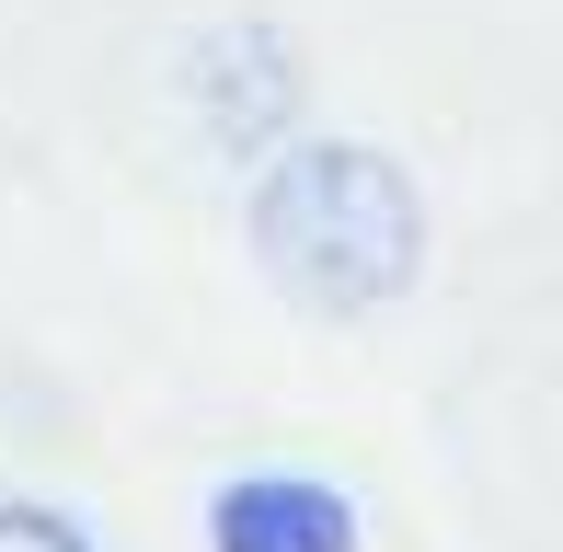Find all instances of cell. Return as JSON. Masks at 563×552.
<instances>
[{"instance_id": "6da1fadb", "label": "cell", "mask_w": 563, "mask_h": 552, "mask_svg": "<svg viewBox=\"0 0 563 552\" xmlns=\"http://www.w3.org/2000/svg\"><path fill=\"white\" fill-rule=\"evenodd\" d=\"M253 265L322 322H368L426 276V196L368 139H288L253 185Z\"/></svg>"}, {"instance_id": "3957f363", "label": "cell", "mask_w": 563, "mask_h": 552, "mask_svg": "<svg viewBox=\"0 0 563 552\" xmlns=\"http://www.w3.org/2000/svg\"><path fill=\"white\" fill-rule=\"evenodd\" d=\"M0 552H92V541L69 530L58 507H23V495H12V507H0Z\"/></svg>"}, {"instance_id": "7a4b0ae2", "label": "cell", "mask_w": 563, "mask_h": 552, "mask_svg": "<svg viewBox=\"0 0 563 552\" xmlns=\"http://www.w3.org/2000/svg\"><path fill=\"white\" fill-rule=\"evenodd\" d=\"M208 552H356V507L322 472H242L208 507Z\"/></svg>"}]
</instances>
